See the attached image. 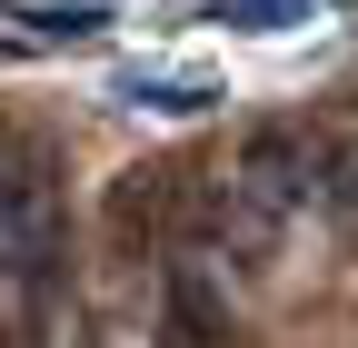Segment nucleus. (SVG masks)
Listing matches in <instances>:
<instances>
[{"label": "nucleus", "instance_id": "20e7f679", "mask_svg": "<svg viewBox=\"0 0 358 348\" xmlns=\"http://www.w3.org/2000/svg\"><path fill=\"white\" fill-rule=\"evenodd\" d=\"M229 20H249V30H289V20H308V0H229Z\"/></svg>", "mask_w": 358, "mask_h": 348}, {"label": "nucleus", "instance_id": "7ed1b4c3", "mask_svg": "<svg viewBox=\"0 0 358 348\" xmlns=\"http://www.w3.org/2000/svg\"><path fill=\"white\" fill-rule=\"evenodd\" d=\"M30 30H50V40H100V10H80V0H40V10H20Z\"/></svg>", "mask_w": 358, "mask_h": 348}, {"label": "nucleus", "instance_id": "f03ea898", "mask_svg": "<svg viewBox=\"0 0 358 348\" xmlns=\"http://www.w3.org/2000/svg\"><path fill=\"white\" fill-rule=\"evenodd\" d=\"M140 110H219V80H129Z\"/></svg>", "mask_w": 358, "mask_h": 348}, {"label": "nucleus", "instance_id": "f257e3e1", "mask_svg": "<svg viewBox=\"0 0 358 348\" xmlns=\"http://www.w3.org/2000/svg\"><path fill=\"white\" fill-rule=\"evenodd\" d=\"M60 249V189H50V150L10 140L0 150V269L10 279H40Z\"/></svg>", "mask_w": 358, "mask_h": 348}]
</instances>
